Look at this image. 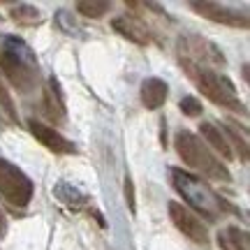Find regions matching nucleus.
Listing matches in <instances>:
<instances>
[{
	"instance_id": "1",
	"label": "nucleus",
	"mask_w": 250,
	"mask_h": 250,
	"mask_svg": "<svg viewBox=\"0 0 250 250\" xmlns=\"http://www.w3.org/2000/svg\"><path fill=\"white\" fill-rule=\"evenodd\" d=\"M0 72L23 95L37 86V77H40L37 58L21 37H5L2 49H0Z\"/></svg>"
},
{
	"instance_id": "2",
	"label": "nucleus",
	"mask_w": 250,
	"mask_h": 250,
	"mask_svg": "<svg viewBox=\"0 0 250 250\" xmlns=\"http://www.w3.org/2000/svg\"><path fill=\"white\" fill-rule=\"evenodd\" d=\"M171 183L176 188V192L183 197V202L188 206H192L197 213H202L208 220H218L223 218L227 211H232V206L225 202L223 197L215 192L213 188L208 186L206 181H202L195 174H188V171L179 169V167H171ZM190 208V211H192Z\"/></svg>"
},
{
	"instance_id": "3",
	"label": "nucleus",
	"mask_w": 250,
	"mask_h": 250,
	"mask_svg": "<svg viewBox=\"0 0 250 250\" xmlns=\"http://www.w3.org/2000/svg\"><path fill=\"white\" fill-rule=\"evenodd\" d=\"M179 62H181V70L195 81V86L202 90L211 102H215L218 107L232 109V111L241 114V116L248 114L246 104H243L241 100H239V95H236L234 83L227 79V77H223L220 72L211 70V67H206V65H199V62L188 61V58H181Z\"/></svg>"
},
{
	"instance_id": "4",
	"label": "nucleus",
	"mask_w": 250,
	"mask_h": 250,
	"mask_svg": "<svg viewBox=\"0 0 250 250\" xmlns=\"http://www.w3.org/2000/svg\"><path fill=\"white\" fill-rule=\"evenodd\" d=\"M176 153L181 155V160L186 162L188 167H192L195 171L204 174L206 179H215V181H232V174L225 167L223 162L215 158L211 148L206 146L197 134H192L190 130H179L176 139H174Z\"/></svg>"
},
{
	"instance_id": "5",
	"label": "nucleus",
	"mask_w": 250,
	"mask_h": 250,
	"mask_svg": "<svg viewBox=\"0 0 250 250\" xmlns=\"http://www.w3.org/2000/svg\"><path fill=\"white\" fill-rule=\"evenodd\" d=\"M0 197L14 208H26L35 197L33 179L5 158H0Z\"/></svg>"
},
{
	"instance_id": "6",
	"label": "nucleus",
	"mask_w": 250,
	"mask_h": 250,
	"mask_svg": "<svg viewBox=\"0 0 250 250\" xmlns=\"http://www.w3.org/2000/svg\"><path fill=\"white\" fill-rule=\"evenodd\" d=\"M169 218H171V223L176 225V229H179L181 234H186L190 241H195L197 246L208 248V243H211L208 229H206V225L202 223V218H199L195 211H190V208L183 206L181 202H169Z\"/></svg>"
},
{
	"instance_id": "7",
	"label": "nucleus",
	"mask_w": 250,
	"mask_h": 250,
	"mask_svg": "<svg viewBox=\"0 0 250 250\" xmlns=\"http://www.w3.org/2000/svg\"><path fill=\"white\" fill-rule=\"evenodd\" d=\"M190 7L195 9L199 17L208 19L213 23H223V26L229 28H239V30H248L250 19L246 12H239V9L225 7V5H218V2H211V0H202V2H190Z\"/></svg>"
},
{
	"instance_id": "8",
	"label": "nucleus",
	"mask_w": 250,
	"mask_h": 250,
	"mask_svg": "<svg viewBox=\"0 0 250 250\" xmlns=\"http://www.w3.org/2000/svg\"><path fill=\"white\" fill-rule=\"evenodd\" d=\"M28 130H30V134H33L44 148H49V151L56 153V155H72V153H77V146H74L67 137H62L58 130H54L51 125L40 123L35 118H30V121H28Z\"/></svg>"
},
{
	"instance_id": "9",
	"label": "nucleus",
	"mask_w": 250,
	"mask_h": 250,
	"mask_svg": "<svg viewBox=\"0 0 250 250\" xmlns=\"http://www.w3.org/2000/svg\"><path fill=\"white\" fill-rule=\"evenodd\" d=\"M179 46L183 51L181 58H188L192 62H199V65H206V62H220L223 65L225 62L223 54L202 37H183V40H179Z\"/></svg>"
},
{
	"instance_id": "10",
	"label": "nucleus",
	"mask_w": 250,
	"mask_h": 250,
	"mask_svg": "<svg viewBox=\"0 0 250 250\" xmlns=\"http://www.w3.org/2000/svg\"><path fill=\"white\" fill-rule=\"evenodd\" d=\"M111 28L116 30L121 37H125L127 42H132V44H139V46H146L151 42V37H148V30L144 26L142 21H137L132 17H116L111 21Z\"/></svg>"
},
{
	"instance_id": "11",
	"label": "nucleus",
	"mask_w": 250,
	"mask_h": 250,
	"mask_svg": "<svg viewBox=\"0 0 250 250\" xmlns=\"http://www.w3.org/2000/svg\"><path fill=\"white\" fill-rule=\"evenodd\" d=\"M167 95H169V86L165 79L148 77V79L142 81V102L146 109H151V111L160 109L167 102Z\"/></svg>"
},
{
	"instance_id": "12",
	"label": "nucleus",
	"mask_w": 250,
	"mask_h": 250,
	"mask_svg": "<svg viewBox=\"0 0 250 250\" xmlns=\"http://www.w3.org/2000/svg\"><path fill=\"white\" fill-rule=\"evenodd\" d=\"M42 104H44V114L51 118L54 123L65 118V98H62L61 83H58L56 77H49V81H46Z\"/></svg>"
},
{
	"instance_id": "13",
	"label": "nucleus",
	"mask_w": 250,
	"mask_h": 250,
	"mask_svg": "<svg viewBox=\"0 0 250 250\" xmlns=\"http://www.w3.org/2000/svg\"><path fill=\"white\" fill-rule=\"evenodd\" d=\"M199 134H202L204 142H208V146H211L213 151H218V155H223L225 160H232V155H234L232 146H229V142H227L225 132L215 123H211V121L199 123Z\"/></svg>"
},
{
	"instance_id": "14",
	"label": "nucleus",
	"mask_w": 250,
	"mask_h": 250,
	"mask_svg": "<svg viewBox=\"0 0 250 250\" xmlns=\"http://www.w3.org/2000/svg\"><path fill=\"white\" fill-rule=\"evenodd\" d=\"M218 246L223 250H250V236L239 225H227L218 232Z\"/></svg>"
},
{
	"instance_id": "15",
	"label": "nucleus",
	"mask_w": 250,
	"mask_h": 250,
	"mask_svg": "<svg viewBox=\"0 0 250 250\" xmlns=\"http://www.w3.org/2000/svg\"><path fill=\"white\" fill-rule=\"evenodd\" d=\"M225 137H227V139H232L234 148H236V153H239V160L248 162L250 148H248V132H246V127L239 130L232 121H225Z\"/></svg>"
},
{
	"instance_id": "16",
	"label": "nucleus",
	"mask_w": 250,
	"mask_h": 250,
	"mask_svg": "<svg viewBox=\"0 0 250 250\" xmlns=\"http://www.w3.org/2000/svg\"><path fill=\"white\" fill-rule=\"evenodd\" d=\"M56 197L61 199L62 204H67L70 208H74V211H79V208H83V206L88 204V197L81 195L77 188L70 186V183H65V181L56 186Z\"/></svg>"
},
{
	"instance_id": "17",
	"label": "nucleus",
	"mask_w": 250,
	"mask_h": 250,
	"mask_svg": "<svg viewBox=\"0 0 250 250\" xmlns=\"http://www.w3.org/2000/svg\"><path fill=\"white\" fill-rule=\"evenodd\" d=\"M12 21L19 23V26H26V28H33V26H40L42 23V12L37 7H30V5H17L12 9Z\"/></svg>"
},
{
	"instance_id": "18",
	"label": "nucleus",
	"mask_w": 250,
	"mask_h": 250,
	"mask_svg": "<svg viewBox=\"0 0 250 250\" xmlns=\"http://www.w3.org/2000/svg\"><path fill=\"white\" fill-rule=\"evenodd\" d=\"M77 12L81 17L102 19L107 12H111V0H81L77 2Z\"/></svg>"
},
{
	"instance_id": "19",
	"label": "nucleus",
	"mask_w": 250,
	"mask_h": 250,
	"mask_svg": "<svg viewBox=\"0 0 250 250\" xmlns=\"http://www.w3.org/2000/svg\"><path fill=\"white\" fill-rule=\"evenodd\" d=\"M0 109L5 111V116L12 121V123H17L19 121V114H17V107H14V100H12V95H9L7 86L0 81Z\"/></svg>"
},
{
	"instance_id": "20",
	"label": "nucleus",
	"mask_w": 250,
	"mask_h": 250,
	"mask_svg": "<svg viewBox=\"0 0 250 250\" xmlns=\"http://www.w3.org/2000/svg\"><path fill=\"white\" fill-rule=\"evenodd\" d=\"M179 109L186 114V116L197 118V116H202V109H204V104H202L197 98H192V95H186V98L179 102Z\"/></svg>"
},
{
	"instance_id": "21",
	"label": "nucleus",
	"mask_w": 250,
	"mask_h": 250,
	"mask_svg": "<svg viewBox=\"0 0 250 250\" xmlns=\"http://www.w3.org/2000/svg\"><path fill=\"white\" fill-rule=\"evenodd\" d=\"M125 202H127V208H130V213H137V197H134V181L132 176H125Z\"/></svg>"
},
{
	"instance_id": "22",
	"label": "nucleus",
	"mask_w": 250,
	"mask_h": 250,
	"mask_svg": "<svg viewBox=\"0 0 250 250\" xmlns=\"http://www.w3.org/2000/svg\"><path fill=\"white\" fill-rule=\"evenodd\" d=\"M7 234V218H5V213L0 211V239Z\"/></svg>"
}]
</instances>
